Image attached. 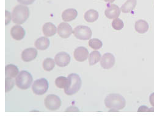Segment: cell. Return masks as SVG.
I'll return each mask as SVG.
<instances>
[{"instance_id":"obj_1","label":"cell","mask_w":154,"mask_h":118,"mask_svg":"<svg viewBox=\"0 0 154 118\" xmlns=\"http://www.w3.org/2000/svg\"><path fill=\"white\" fill-rule=\"evenodd\" d=\"M105 105L108 108L111 109L109 111H118L125 107L126 101L122 95L113 93L106 96L105 99Z\"/></svg>"},{"instance_id":"obj_2","label":"cell","mask_w":154,"mask_h":118,"mask_svg":"<svg viewBox=\"0 0 154 118\" xmlns=\"http://www.w3.org/2000/svg\"><path fill=\"white\" fill-rule=\"evenodd\" d=\"M29 16V8L23 5L16 6L12 11V22L17 25L24 23Z\"/></svg>"},{"instance_id":"obj_3","label":"cell","mask_w":154,"mask_h":118,"mask_svg":"<svg viewBox=\"0 0 154 118\" xmlns=\"http://www.w3.org/2000/svg\"><path fill=\"white\" fill-rule=\"evenodd\" d=\"M69 80L68 86L64 88V93L68 96H72L78 93L82 87V81L79 75L72 73L67 77Z\"/></svg>"},{"instance_id":"obj_4","label":"cell","mask_w":154,"mask_h":118,"mask_svg":"<svg viewBox=\"0 0 154 118\" xmlns=\"http://www.w3.org/2000/svg\"><path fill=\"white\" fill-rule=\"evenodd\" d=\"M32 80V77L29 72L22 71L15 77V84L20 89L27 90L31 87Z\"/></svg>"},{"instance_id":"obj_5","label":"cell","mask_w":154,"mask_h":118,"mask_svg":"<svg viewBox=\"0 0 154 118\" xmlns=\"http://www.w3.org/2000/svg\"><path fill=\"white\" fill-rule=\"evenodd\" d=\"M74 36L79 40H87L91 39L92 32L90 28L86 26H76L73 31Z\"/></svg>"},{"instance_id":"obj_6","label":"cell","mask_w":154,"mask_h":118,"mask_svg":"<svg viewBox=\"0 0 154 118\" xmlns=\"http://www.w3.org/2000/svg\"><path fill=\"white\" fill-rule=\"evenodd\" d=\"M33 93L36 95H43L48 90V82L45 78H41L34 81L32 86Z\"/></svg>"},{"instance_id":"obj_7","label":"cell","mask_w":154,"mask_h":118,"mask_svg":"<svg viewBox=\"0 0 154 118\" xmlns=\"http://www.w3.org/2000/svg\"><path fill=\"white\" fill-rule=\"evenodd\" d=\"M45 107L51 111H56L58 110L61 105V101L60 98L54 94L48 95L44 101Z\"/></svg>"},{"instance_id":"obj_8","label":"cell","mask_w":154,"mask_h":118,"mask_svg":"<svg viewBox=\"0 0 154 118\" xmlns=\"http://www.w3.org/2000/svg\"><path fill=\"white\" fill-rule=\"evenodd\" d=\"M70 56L65 52H60L57 53L54 57L56 64L60 67H66L70 62Z\"/></svg>"},{"instance_id":"obj_9","label":"cell","mask_w":154,"mask_h":118,"mask_svg":"<svg viewBox=\"0 0 154 118\" xmlns=\"http://www.w3.org/2000/svg\"><path fill=\"white\" fill-rule=\"evenodd\" d=\"M121 12V9H120L118 6L114 4H108L105 10V14L109 19H115L119 17Z\"/></svg>"},{"instance_id":"obj_10","label":"cell","mask_w":154,"mask_h":118,"mask_svg":"<svg viewBox=\"0 0 154 118\" xmlns=\"http://www.w3.org/2000/svg\"><path fill=\"white\" fill-rule=\"evenodd\" d=\"M115 57L111 53H105L101 58V66L105 69H109L113 67L115 64Z\"/></svg>"},{"instance_id":"obj_11","label":"cell","mask_w":154,"mask_h":118,"mask_svg":"<svg viewBox=\"0 0 154 118\" xmlns=\"http://www.w3.org/2000/svg\"><path fill=\"white\" fill-rule=\"evenodd\" d=\"M73 32L72 26L67 23H61L57 27V34L59 36L63 38H69Z\"/></svg>"},{"instance_id":"obj_12","label":"cell","mask_w":154,"mask_h":118,"mask_svg":"<svg viewBox=\"0 0 154 118\" xmlns=\"http://www.w3.org/2000/svg\"><path fill=\"white\" fill-rule=\"evenodd\" d=\"M73 55L76 61L83 62L88 59L89 56V51L86 48L80 46L75 49Z\"/></svg>"},{"instance_id":"obj_13","label":"cell","mask_w":154,"mask_h":118,"mask_svg":"<svg viewBox=\"0 0 154 118\" xmlns=\"http://www.w3.org/2000/svg\"><path fill=\"white\" fill-rule=\"evenodd\" d=\"M12 37L15 40H21L25 37L26 32L25 29L20 25L13 26L11 30Z\"/></svg>"},{"instance_id":"obj_14","label":"cell","mask_w":154,"mask_h":118,"mask_svg":"<svg viewBox=\"0 0 154 118\" xmlns=\"http://www.w3.org/2000/svg\"><path fill=\"white\" fill-rule=\"evenodd\" d=\"M37 51L36 49L29 48L25 49L22 53V58L25 62H31L37 57Z\"/></svg>"},{"instance_id":"obj_15","label":"cell","mask_w":154,"mask_h":118,"mask_svg":"<svg viewBox=\"0 0 154 118\" xmlns=\"http://www.w3.org/2000/svg\"><path fill=\"white\" fill-rule=\"evenodd\" d=\"M78 16V12L75 9L69 8L63 11L62 13V18L66 22H69L74 20Z\"/></svg>"},{"instance_id":"obj_16","label":"cell","mask_w":154,"mask_h":118,"mask_svg":"<svg viewBox=\"0 0 154 118\" xmlns=\"http://www.w3.org/2000/svg\"><path fill=\"white\" fill-rule=\"evenodd\" d=\"M50 42L49 39L45 37H42L37 39L35 42V47L38 50H46L50 46Z\"/></svg>"},{"instance_id":"obj_17","label":"cell","mask_w":154,"mask_h":118,"mask_svg":"<svg viewBox=\"0 0 154 118\" xmlns=\"http://www.w3.org/2000/svg\"><path fill=\"white\" fill-rule=\"evenodd\" d=\"M57 31V29H56L55 25L50 22L45 23L42 27L43 33L46 37H52L54 35Z\"/></svg>"},{"instance_id":"obj_18","label":"cell","mask_w":154,"mask_h":118,"mask_svg":"<svg viewBox=\"0 0 154 118\" xmlns=\"http://www.w3.org/2000/svg\"><path fill=\"white\" fill-rule=\"evenodd\" d=\"M19 74V70L17 66L9 64L5 67V76L6 77L13 78L16 77Z\"/></svg>"},{"instance_id":"obj_19","label":"cell","mask_w":154,"mask_h":118,"mask_svg":"<svg viewBox=\"0 0 154 118\" xmlns=\"http://www.w3.org/2000/svg\"><path fill=\"white\" fill-rule=\"evenodd\" d=\"M99 13L97 10L94 9H89L84 15V18L88 23H93L97 20L99 18Z\"/></svg>"},{"instance_id":"obj_20","label":"cell","mask_w":154,"mask_h":118,"mask_svg":"<svg viewBox=\"0 0 154 118\" xmlns=\"http://www.w3.org/2000/svg\"><path fill=\"white\" fill-rule=\"evenodd\" d=\"M134 28L137 32L140 34H144L149 30V26L148 23L144 19H139L136 22Z\"/></svg>"},{"instance_id":"obj_21","label":"cell","mask_w":154,"mask_h":118,"mask_svg":"<svg viewBox=\"0 0 154 118\" xmlns=\"http://www.w3.org/2000/svg\"><path fill=\"white\" fill-rule=\"evenodd\" d=\"M137 4V0H127L122 6L121 9L123 13H129L136 7Z\"/></svg>"},{"instance_id":"obj_22","label":"cell","mask_w":154,"mask_h":118,"mask_svg":"<svg viewBox=\"0 0 154 118\" xmlns=\"http://www.w3.org/2000/svg\"><path fill=\"white\" fill-rule=\"evenodd\" d=\"M101 58V54L97 51H94L90 54L89 57V63L90 66H93L97 63Z\"/></svg>"},{"instance_id":"obj_23","label":"cell","mask_w":154,"mask_h":118,"mask_svg":"<svg viewBox=\"0 0 154 118\" xmlns=\"http://www.w3.org/2000/svg\"><path fill=\"white\" fill-rule=\"evenodd\" d=\"M55 85L58 88H66L69 83L68 77L64 76H60L55 79Z\"/></svg>"},{"instance_id":"obj_24","label":"cell","mask_w":154,"mask_h":118,"mask_svg":"<svg viewBox=\"0 0 154 118\" xmlns=\"http://www.w3.org/2000/svg\"><path fill=\"white\" fill-rule=\"evenodd\" d=\"M54 61L51 58H47L43 62V68L46 71H51L54 68Z\"/></svg>"},{"instance_id":"obj_25","label":"cell","mask_w":154,"mask_h":118,"mask_svg":"<svg viewBox=\"0 0 154 118\" xmlns=\"http://www.w3.org/2000/svg\"><path fill=\"white\" fill-rule=\"evenodd\" d=\"M89 46L92 49L97 50L100 49L102 47L103 43L102 41L98 38H92L90 39L89 41Z\"/></svg>"},{"instance_id":"obj_26","label":"cell","mask_w":154,"mask_h":118,"mask_svg":"<svg viewBox=\"0 0 154 118\" xmlns=\"http://www.w3.org/2000/svg\"><path fill=\"white\" fill-rule=\"evenodd\" d=\"M111 25H112V27L113 28V29H114L116 31H120V30L122 29L124 26L123 21L122 20V19H121L118 18H115L114 19H113Z\"/></svg>"},{"instance_id":"obj_27","label":"cell","mask_w":154,"mask_h":118,"mask_svg":"<svg viewBox=\"0 0 154 118\" xmlns=\"http://www.w3.org/2000/svg\"><path fill=\"white\" fill-rule=\"evenodd\" d=\"M14 87V82L12 78L6 77L5 80V92L8 93Z\"/></svg>"},{"instance_id":"obj_28","label":"cell","mask_w":154,"mask_h":118,"mask_svg":"<svg viewBox=\"0 0 154 118\" xmlns=\"http://www.w3.org/2000/svg\"><path fill=\"white\" fill-rule=\"evenodd\" d=\"M138 112H144H144H154V107L149 108L147 106L142 105L138 108Z\"/></svg>"},{"instance_id":"obj_29","label":"cell","mask_w":154,"mask_h":118,"mask_svg":"<svg viewBox=\"0 0 154 118\" xmlns=\"http://www.w3.org/2000/svg\"><path fill=\"white\" fill-rule=\"evenodd\" d=\"M12 19V15L11 14V13L8 11L6 10L5 11V25H8Z\"/></svg>"},{"instance_id":"obj_30","label":"cell","mask_w":154,"mask_h":118,"mask_svg":"<svg viewBox=\"0 0 154 118\" xmlns=\"http://www.w3.org/2000/svg\"><path fill=\"white\" fill-rule=\"evenodd\" d=\"M17 1L22 4L29 5L32 4L35 1V0H17Z\"/></svg>"},{"instance_id":"obj_31","label":"cell","mask_w":154,"mask_h":118,"mask_svg":"<svg viewBox=\"0 0 154 118\" xmlns=\"http://www.w3.org/2000/svg\"><path fill=\"white\" fill-rule=\"evenodd\" d=\"M149 102L152 107H154V93H152L149 97Z\"/></svg>"},{"instance_id":"obj_32","label":"cell","mask_w":154,"mask_h":118,"mask_svg":"<svg viewBox=\"0 0 154 118\" xmlns=\"http://www.w3.org/2000/svg\"><path fill=\"white\" fill-rule=\"evenodd\" d=\"M66 111H78L79 112V110L77 107H70Z\"/></svg>"},{"instance_id":"obj_33","label":"cell","mask_w":154,"mask_h":118,"mask_svg":"<svg viewBox=\"0 0 154 118\" xmlns=\"http://www.w3.org/2000/svg\"><path fill=\"white\" fill-rule=\"evenodd\" d=\"M104 1L106 2H108L109 3H113L115 0H104Z\"/></svg>"}]
</instances>
